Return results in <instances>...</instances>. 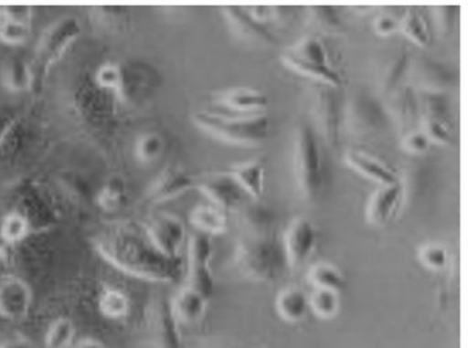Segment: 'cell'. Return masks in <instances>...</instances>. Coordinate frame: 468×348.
<instances>
[{"mask_svg": "<svg viewBox=\"0 0 468 348\" xmlns=\"http://www.w3.org/2000/svg\"><path fill=\"white\" fill-rule=\"evenodd\" d=\"M410 55L404 49L391 55L382 63L378 70L377 81L383 95L388 96L401 85L402 79L410 70Z\"/></svg>", "mask_w": 468, "mask_h": 348, "instance_id": "cell-22", "label": "cell"}, {"mask_svg": "<svg viewBox=\"0 0 468 348\" xmlns=\"http://www.w3.org/2000/svg\"><path fill=\"white\" fill-rule=\"evenodd\" d=\"M423 132L427 139L438 144L452 145L456 142L453 128L449 118H421Z\"/></svg>", "mask_w": 468, "mask_h": 348, "instance_id": "cell-41", "label": "cell"}, {"mask_svg": "<svg viewBox=\"0 0 468 348\" xmlns=\"http://www.w3.org/2000/svg\"><path fill=\"white\" fill-rule=\"evenodd\" d=\"M165 151V140L161 134L150 132L142 134L135 142V156L141 163L158 161Z\"/></svg>", "mask_w": 468, "mask_h": 348, "instance_id": "cell-39", "label": "cell"}, {"mask_svg": "<svg viewBox=\"0 0 468 348\" xmlns=\"http://www.w3.org/2000/svg\"><path fill=\"white\" fill-rule=\"evenodd\" d=\"M197 186L215 203L216 207L226 211L237 210L243 202V191L231 173H218L197 180Z\"/></svg>", "mask_w": 468, "mask_h": 348, "instance_id": "cell-13", "label": "cell"}, {"mask_svg": "<svg viewBox=\"0 0 468 348\" xmlns=\"http://www.w3.org/2000/svg\"><path fill=\"white\" fill-rule=\"evenodd\" d=\"M76 325L72 318L57 317L45 333L46 348H72L76 342Z\"/></svg>", "mask_w": 468, "mask_h": 348, "instance_id": "cell-32", "label": "cell"}, {"mask_svg": "<svg viewBox=\"0 0 468 348\" xmlns=\"http://www.w3.org/2000/svg\"><path fill=\"white\" fill-rule=\"evenodd\" d=\"M237 224L240 233L275 232L276 216L264 206H240L237 213Z\"/></svg>", "mask_w": 468, "mask_h": 348, "instance_id": "cell-23", "label": "cell"}, {"mask_svg": "<svg viewBox=\"0 0 468 348\" xmlns=\"http://www.w3.org/2000/svg\"><path fill=\"white\" fill-rule=\"evenodd\" d=\"M235 262L243 276L256 282H276L287 265L283 244L275 232L240 233Z\"/></svg>", "mask_w": 468, "mask_h": 348, "instance_id": "cell-2", "label": "cell"}, {"mask_svg": "<svg viewBox=\"0 0 468 348\" xmlns=\"http://www.w3.org/2000/svg\"><path fill=\"white\" fill-rule=\"evenodd\" d=\"M317 232L309 219L298 218L290 227L283 248L289 268L303 265L316 247Z\"/></svg>", "mask_w": 468, "mask_h": 348, "instance_id": "cell-16", "label": "cell"}, {"mask_svg": "<svg viewBox=\"0 0 468 348\" xmlns=\"http://www.w3.org/2000/svg\"><path fill=\"white\" fill-rule=\"evenodd\" d=\"M194 186H197V178H194L190 173L179 166H169L150 186L146 202L149 205H158L180 196Z\"/></svg>", "mask_w": 468, "mask_h": 348, "instance_id": "cell-17", "label": "cell"}, {"mask_svg": "<svg viewBox=\"0 0 468 348\" xmlns=\"http://www.w3.org/2000/svg\"><path fill=\"white\" fill-rule=\"evenodd\" d=\"M292 172L303 199L316 202L323 188L322 151L314 129L306 122L298 126L295 134Z\"/></svg>", "mask_w": 468, "mask_h": 348, "instance_id": "cell-4", "label": "cell"}, {"mask_svg": "<svg viewBox=\"0 0 468 348\" xmlns=\"http://www.w3.org/2000/svg\"><path fill=\"white\" fill-rule=\"evenodd\" d=\"M32 230L29 222L24 218L21 214L12 211V213L5 214L0 222V238L6 247H15L28 237Z\"/></svg>", "mask_w": 468, "mask_h": 348, "instance_id": "cell-35", "label": "cell"}, {"mask_svg": "<svg viewBox=\"0 0 468 348\" xmlns=\"http://www.w3.org/2000/svg\"><path fill=\"white\" fill-rule=\"evenodd\" d=\"M147 326L152 334L154 348H183L179 321L172 310L171 301L166 298H155L147 309Z\"/></svg>", "mask_w": 468, "mask_h": 348, "instance_id": "cell-8", "label": "cell"}, {"mask_svg": "<svg viewBox=\"0 0 468 348\" xmlns=\"http://www.w3.org/2000/svg\"><path fill=\"white\" fill-rule=\"evenodd\" d=\"M388 117L377 100L368 98L366 93L353 95L345 109V123L352 134L357 137H371L380 133L388 125Z\"/></svg>", "mask_w": 468, "mask_h": 348, "instance_id": "cell-7", "label": "cell"}, {"mask_svg": "<svg viewBox=\"0 0 468 348\" xmlns=\"http://www.w3.org/2000/svg\"><path fill=\"white\" fill-rule=\"evenodd\" d=\"M276 311L287 322H300L308 315L309 298L298 288H287L276 299Z\"/></svg>", "mask_w": 468, "mask_h": 348, "instance_id": "cell-26", "label": "cell"}, {"mask_svg": "<svg viewBox=\"0 0 468 348\" xmlns=\"http://www.w3.org/2000/svg\"><path fill=\"white\" fill-rule=\"evenodd\" d=\"M309 27L320 35L336 36L346 32L344 21L335 8L328 5H314L306 10Z\"/></svg>", "mask_w": 468, "mask_h": 348, "instance_id": "cell-28", "label": "cell"}, {"mask_svg": "<svg viewBox=\"0 0 468 348\" xmlns=\"http://www.w3.org/2000/svg\"><path fill=\"white\" fill-rule=\"evenodd\" d=\"M287 52L297 59L303 60V62L314 63V65L320 66H333L324 43L317 36H308V37L303 38L292 48L287 49Z\"/></svg>", "mask_w": 468, "mask_h": 348, "instance_id": "cell-33", "label": "cell"}, {"mask_svg": "<svg viewBox=\"0 0 468 348\" xmlns=\"http://www.w3.org/2000/svg\"><path fill=\"white\" fill-rule=\"evenodd\" d=\"M97 249L105 260L128 276L153 282H177L182 279V258L161 254L147 237L139 235L133 225L113 227L97 241Z\"/></svg>", "mask_w": 468, "mask_h": 348, "instance_id": "cell-1", "label": "cell"}, {"mask_svg": "<svg viewBox=\"0 0 468 348\" xmlns=\"http://www.w3.org/2000/svg\"><path fill=\"white\" fill-rule=\"evenodd\" d=\"M0 79H2V84L12 92H24V90H32L34 87L31 66H29V62L20 59V58H10L4 63Z\"/></svg>", "mask_w": 468, "mask_h": 348, "instance_id": "cell-29", "label": "cell"}, {"mask_svg": "<svg viewBox=\"0 0 468 348\" xmlns=\"http://www.w3.org/2000/svg\"><path fill=\"white\" fill-rule=\"evenodd\" d=\"M0 348H37L32 340L28 337L23 336V334H17V336L10 337L6 342L0 344Z\"/></svg>", "mask_w": 468, "mask_h": 348, "instance_id": "cell-46", "label": "cell"}, {"mask_svg": "<svg viewBox=\"0 0 468 348\" xmlns=\"http://www.w3.org/2000/svg\"><path fill=\"white\" fill-rule=\"evenodd\" d=\"M410 79L426 93L443 95V92L453 87L456 79L453 73L437 60L429 58H419L415 63H410Z\"/></svg>", "mask_w": 468, "mask_h": 348, "instance_id": "cell-14", "label": "cell"}, {"mask_svg": "<svg viewBox=\"0 0 468 348\" xmlns=\"http://www.w3.org/2000/svg\"><path fill=\"white\" fill-rule=\"evenodd\" d=\"M191 224L201 233H223L227 229V218L223 210L216 206L202 205L194 208L190 216Z\"/></svg>", "mask_w": 468, "mask_h": 348, "instance_id": "cell-31", "label": "cell"}, {"mask_svg": "<svg viewBox=\"0 0 468 348\" xmlns=\"http://www.w3.org/2000/svg\"><path fill=\"white\" fill-rule=\"evenodd\" d=\"M339 307H341L339 293L333 290H314L309 298V310L322 320L335 317L339 312Z\"/></svg>", "mask_w": 468, "mask_h": 348, "instance_id": "cell-38", "label": "cell"}, {"mask_svg": "<svg viewBox=\"0 0 468 348\" xmlns=\"http://www.w3.org/2000/svg\"><path fill=\"white\" fill-rule=\"evenodd\" d=\"M309 282L314 285V290H333L339 293L345 288L344 274L338 268L330 263H317L309 270Z\"/></svg>", "mask_w": 468, "mask_h": 348, "instance_id": "cell-34", "label": "cell"}, {"mask_svg": "<svg viewBox=\"0 0 468 348\" xmlns=\"http://www.w3.org/2000/svg\"><path fill=\"white\" fill-rule=\"evenodd\" d=\"M95 82L102 90H112L119 98H124V74H122V68L116 63L106 62L101 65L95 73Z\"/></svg>", "mask_w": 468, "mask_h": 348, "instance_id": "cell-40", "label": "cell"}, {"mask_svg": "<svg viewBox=\"0 0 468 348\" xmlns=\"http://www.w3.org/2000/svg\"><path fill=\"white\" fill-rule=\"evenodd\" d=\"M419 259L430 270H442L448 265L449 252L440 244H430L420 249Z\"/></svg>", "mask_w": 468, "mask_h": 348, "instance_id": "cell-42", "label": "cell"}, {"mask_svg": "<svg viewBox=\"0 0 468 348\" xmlns=\"http://www.w3.org/2000/svg\"><path fill=\"white\" fill-rule=\"evenodd\" d=\"M347 163L357 170L361 174L371 180L377 181L380 185H390V184L399 183V177L396 173L380 162L379 159L368 155V153H360V151H350L346 155Z\"/></svg>", "mask_w": 468, "mask_h": 348, "instance_id": "cell-21", "label": "cell"}, {"mask_svg": "<svg viewBox=\"0 0 468 348\" xmlns=\"http://www.w3.org/2000/svg\"><path fill=\"white\" fill-rule=\"evenodd\" d=\"M207 299L199 295L191 288L186 287L171 301L172 310L179 322L194 323L204 317L207 311Z\"/></svg>", "mask_w": 468, "mask_h": 348, "instance_id": "cell-24", "label": "cell"}, {"mask_svg": "<svg viewBox=\"0 0 468 348\" xmlns=\"http://www.w3.org/2000/svg\"><path fill=\"white\" fill-rule=\"evenodd\" d=\"M268 104H270V99L265 93L240 88V90L221 93L218 100L204 111L216 115H227V117H246V115L264 114Z\"/></svg>", "mask_w": 468, "mask_h": 348, "instance_id": "cell-9", "label": "cell"}, {"mask_svg": "<svg viewBox=\"0 0 468 348\" xmlns=\"http://www.w3.org/2000/svg\"><path fill=\"white\" fill-rule=\"evenodd\" d=\"M193 120L207 133L231 144H262L271 134V121L265 112L246 117H226L202 110L193 115Z\"/></svg>", "mask_w": 468, "mask_h": 348, "instance_id": "cell-3", "label": "cell"}, {"mask_svg": "<svg viewBox=\"0 0 468 348\" xmlns=\"http://www.w3.org/2000/svg\"><path fill=\"white\" fill-rule=\"evenodd\" d=\"M282 59H283L284 65L289 66L292 70L317 79L320 84L327 85V87L334 88V90H338L344 85V79H342L339 71L334 69V66H320L314 65V63L303 62V60L297 59L287 51L282 55Z\"/></svg>", "mask_w": 468, "mask_h": 348, "instance_id": "cell-25", "label": "cell"}, {"mask_svg": "<svg viewBox=\"0 0 468 348\" xmlns=\"http://www.w3.org/2000/svg\"><path fill=\"white\" fill-rule=\"evenodd\" d=\"M127 199V186L125 181L120 177H113L103 184L98 192L97 202L103 210L116 211L122 207Z\"/></svg>", "mask_w": 468, "mask_h": 348, "instance_id": "cell-37", "label": "cell"}, {"mask_svg": "<svg viewBox=\"0 0 468 348\" xmlns=\"http://www.w3.org/2000/svg\"><path fill=\"white\" fill-rule=\"evenodd\" d=\"M334 90H335L334 88L319 84L314 88V93H312L317 128L323 139L330 145L338 144L339 133H341V112H339L338 100L334 95Z\"/></svg>", "mask_w": 468, "mask_h": 348, "instance_id": "cell-11", "label": "cell"}, {"mask_svg": "<svg viewBox=\"0 0 468 348\" xmlns=\"http://www.w3.org/2000/svg\"><path fill=\"white\" fill-rule=\"evenodd\" d=\"M81 25L73 16H65L43 30L35 47L34 59L29 62L34 79L32 90L42 87L46 74L67 54L69 47L80 36Z\"/></svg>", "mask_w": 468, "mask_h": 348, "instance_id": "cell-5", "label": "cell"}, {"mask_svg": "<svg viewBox=\"0 0 468 348\" xmlns=\"http://www.w3.org/2000/svg\"><path fill=\"white\" fill-rule=\"evenodd\" d=\"M404 195V186L402 184L396 183L390 185H382L369 199L367 206V219L369 224L385 225L386 222L393 218L396 211L399 210V203Z\"/></svg>", "mask_w": 468, "mask_h": 348, "instance_id": "cell-20", "label": "cell"}, {"mask_svg": "<svg viewBox=\"0 0 468 348\" xmlns=\"http://www.w3.org/2000/svg\"><path fill=\"white\" fill-rule=\"evenodd\" d=\"M399 19L394 18L390 14H383L375 21V29L378 35L388 36L399 30Z\"/></svg>", "mask_w": 468, "mask_h": 348, "instance_id": "cell-45", "label": "cell"}, {"mask_svg": "<svg viewBox=\"0 0 468 348\" xmlns=\"http://www.w3.org/2000/svg\"><path fill=\"white\" fill-rule=\"evenodd\" d=\"M98 310L109 320H122L130 314V298L117 288H105L98 296Z\"/></svg>", "mask_w": 468, "mask_h": 348, "instance_id": "cell-30", "label": "cell"}, {"mask_svg": "<svg viewBox=\"0 0 468 348\" xmlns=\"http://www.w3.org/2000/svg\"><path fill=\"white\" fill-rule=\"evenodd\" d=\"M144 348H154V347H153V345H146V347H144Z\"/></svg>", "mask_w": 468, "mask_h": 348, "instance_id": "cell-48", "label": "cell"}, {"mask_svg": "<svg viewBox=\"0 0 468 348\" xmlns=\"http://www.w3.org/2000/svg\"><path fill=\"white\" fill-rule=\"evenodd\" d=\"M223 14L232 32L242 40L257 46H273L276 43V37L267 24L254 18L249 8L227 7L223 8Z\"/></svg>", "mask_w": 468, "mask_h": 348, "instance_id": "cell-15", "label": "cell"}, {"mask_svg": "<svg viewBox=\"0 0 468 348\" xmlns=\"http://www.w3.org/2000/svg\"><path fill=\"white\" fill-rule=\"evenodd\" d=\"M435 24L441 35L448 36L453 32L459 19V8L453 5L448 7H437L434 10Z\"/></svg>", "mask_w": 468, "mask_h": 348, "instance_id": "cell-43", "label": "cell"}, {"mask_svg": "<svg viewBox=\"0 0 468 348\" xmlns=\"http://www.w3.org/2000/svg\"><path fill=\"white\" fill-rule=\"evenodd\" d=\"M212 240L205 233H197L188 244L187 287L210 301L215 295L216 279L213 276Z\"/></svg>", "mask_w": 468, "mask_h": 348, "instance_id": "cell-6", "label": "cell"}, {"mask_svg": "<svg viewBox=\"0 0 468 348\" xmlns=\"http://www.w3.org/2000/svg\"><path fill=\"white\" fill-rule=\"evenodd\" d=\"M34 11L27 5L0 7V41L9 46H20L31 36Z\"/></svg>", "mask_w": 468, "mask_h": 348, "instance_id": "cell-18", "label": "cell"}, {"mask_svg": "<svg viewBox=\"0 0 468 348\" xmlns=\"http://www.w3.org/2000/svg\"><path fill=\"white\" fill-rule=\"evenodd\" d=\"M388 96V112L386 114L393 117L397 126L401 129L405 136V134L412 132L416 120L420 117L419 115L418 96L415 95L412 88L408 87V85H399Z\"/></svg>", "mask_w": 468, "mask_h": 348, "instance_id": "cell-19", "label": "cell"}, {"mask_svg": "<svg viewBox=\"0 0 468 348\" xmlns=\"http://www.w3.org/2000/svg\"><path fill=\"white\" fill-rule=\"evenodd\" d=\"M430 145H431V142L421 131L410 132L405 134L404 142H402V147L410 153H424L430 150Z\"/></svg>", "mask_w": 468, "mask_h": 348, "instance_id": "cell-44", "label": "cell"}, {"mask_svg": "<svg viewBox=\"0 0 468 348\" xmlns=\"http://www.w3.org/2000/svg\"><path fill=\"white\" fill-rule=\"evenodd\" d=\"M144 232L149 237L150 243L169 258L179 257L180 247L185 241V225L176 216L169 214H160L153 216L146 225Z\"/></svg>", "mask_w": 468, "mask_h": 348, "instance_id": "cell-12", "label": "cell"}, {"mask_svg": "<svg viewBox=\"0 0 468 348\" xmlns=\"http://www.w3.org/2000/svg\"><path fill=\"white\" fill-rule=\"evenodd\" d=\"M227 348V347H226ZM229 348H242V347H229Z\"/></svg>", "mask_w": 468, "mask_h": 348, "instance_id": "cell-49", "label": "cell"}, {"mask_svg": "<svg viewBox=\"0 0 468 348\" xmlns=\"http://www.w3.org/2000/svg\"><path fill=\"white\" fill-rule=\"evenodd\" d=\"M72 348H106V345L101 340L94 339V337H84V339L75 342Z\"/></svg>", "mask_w": 468, "mask_h": 348, "instance_id": "cell-47", "label": "cell"}, {"mask_svg": "<svg viewBox=\"0 0 468 348\" xmlns=\"http://www.w3.org/2000/svg\"><path fill=\"white\" fill-rule=\"evenodd\" d=\"M232 177L239 184L245 194L250 195L253 199H260L264 194L265 167L260 161L249 162L239 164L229 170Z\"/></svg>", "mask_w": 468, "mask_h": 348, "instance_id": "cell-27", "label": "cell"}, {"mask_svg": "<svg viewBox=\"0 0 468 348\" xmlns=\"http://www.w3.org/2000/svg\"><path fill=\"white\" fill-rule=\"evenodd\" d=\"M34 303V293L26 279L16 274L0 279V317L9 321L24 320Z\"/></svg>", "mask_w": 468, "mask_h": 348, "instance_id": "cell-10", "label": "cell"}, {"mask_svg": "<svg viewBox=\"0 0 468 348\" xmlns=\"http://www.w3.org/2000/svg\"><path fill=\"white\" fill-rule=\"evenodd\" d=\"M399 29L420 47L429 46L430 30L426 19L416 8H407L399 19Z\"/></svg>", "mask_w": 468, "mask_h": 348, "instance_id": "cell-36", "label": "cell"}]
</instances>
